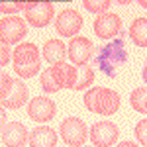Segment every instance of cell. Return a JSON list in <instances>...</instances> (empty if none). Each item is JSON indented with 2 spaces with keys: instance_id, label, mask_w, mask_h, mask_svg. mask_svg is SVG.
<instances>
[{
  "instance_id": "6da1fadb",
  "label": "cell",
  "mask_w": 147,
  "mask_h": 147,
  "mask_svg": "<svg viewBox=\"0 0 147 147\" xmlns=\"http://www.w3.org/2000/svg\"><path fill=\"white\" fill-rule=\"evenodd\" d=\"M127 61V51H125V41L124 37H116L110 43L102 45L96 49L94 55V65L100 69L104 75L108 77H116L118 69Z\"/></svg>"
},
{
  "instance_id": "7a4b0ae2",
  "label": "cell",
  "mask_w": 147,
  "mask_h": 147,
  "mask_svg": "<svg viewBox=\"0 0 147 147\" xmlns=\"http://www.w3.org/2000/svg\"><path fill=\"white\" fill-rule=\"evenodd\" d=\"M84 106L94 114L112 116L120 108V94L104 86H94L84 94Z\"/></svg>"
},
{
  "instance_id": "3957f363",
  "label": "cell",
  "mask_w": 147,
  "mask_h": 147,
  "mask_svg": "<svg viewBox=\"0 0 147 147\" xmlns=\"http://www.w3.org/2000/svg\"><path fill=\"white\" fill-rule=\"evenodd\" d=\"M12 55H14V69L22 79H32L41 69L39 51H37L35 43H20Z\"/></svg>"
},
{
  "instance_id": "277c9868",
  "label": "cell",
  "mask_w": 147,
  "mask_h": 147,
  "mask_svg": "<svg viewBox=\"0 0 147 147\" xmlns=\"http://www.w3.org/2000/svg\"><path fill=\"white\" fill-rule=\"evenodd\" d=\"M59 134H61L63 141H65L69 147H80L86 141L88 129H86V124H84L80 118L71 116V118H65V120L61 122Z\"/></svg>"
},
{
  "instance_id": "5b68a950",
  "label": "cell",
  "mask_w": 147,
  "mask_h": 147,
  "mask_svg": "<svg viewBox=\"0 0 147 147\" xmlns=\"http://www.w3.org/2000/svg\"><path fill=\"white\" fill-rule=\"evenodd\" d=\"M26 22H30L34 28H45L47 24L53 20V4L47 0H34V2H26Z\"/></svg>"
},
{
  "instance_id": "8992f818",
  "label": "cell",
  "mask_w": 147,
  "mask_h": 147,
  "mask_svg": "<svg viewBox=\"0 0 147 147\" xmlns=\"http://www.w3.org/2000/svg\"><path fill=\"white\" fill-rule=\"evenodd\" d=\"M26 34H28V26L22 18L8 16L0 20V41H4L6 45H16L18 41H22V37H26Z\"/></svg>"
},
{
  "instance_id": "52a82bcc",
  "label": "cell",
  "mask_w": 147,
  "mask_h": 147,
  "mask_svg": "<svg viewBox=\"0 0 147 147\" xmlns=\"http://www.w3.org/2000/svg\"><path fill=\"white\" fill-rule=\"evenodd\" d=\"M88 136H90V141L94 147H110L116 143L120 131H118L116 124H112V122H96L90 127Z\"/></svg>"
},
{
  "instance_id": "ba28073f",
  "label": "cell",
  "mask_w": 147,
  "mask_h": 147,
  "mask_svg": "<svg viewBox=\"0 0 147 147\" xmlns=\"http://www.w3.org/2000/svg\"><path fill=\"white\" fill-rule=\"evenodd\" d=\"M67 55L75 65H88L94 55V45L86 37H73L67 47Z\"/></svg>"
},
{
  "instance_id": "9c48e42d",
  "label": "cell",
  "mask_w": 147,
  "mask_h": 147,
  "mask_svg": "<svg viewBox=\"0 0 147 147\" xmlns=\"http://www.w3.org/2000/svg\"><path fill=\"white\" fill-rule=\"evenodd\" d=\"M55 28L57 32L63 35V37H73V35L79 34V30L82 28V18L77 10H63L55 20Z\"/></svg>"
},
{
  "instance_id": "30bf717a",
  "label": "cell",
  "mask_w": 147,
  "mask_h": 147,
  "mask_svg": "<svg viewBox=\"0 0 147 147\" xmlns=\"http://www.w3.org/2000/svg\"><path fill=\"white\" fill-rule=\"evenodd\" d=\"M120 32H122V20H120V16H116L112 12L100 14L94 22V34L102 39H110Z\"/></svg>"
},
{
  "instance_id": "8fae6325",
  "label": "cell",
  "mask_w": 147,
  "mask_h": 147,
  "mask_svg": "<svg viewBox=\"0 0 147 147\" xmlns=\"http://www.w3.org/2000/svg\"><path fill=\"white\" fill-rule=\"evenodd\" d=\"M28 116L35 122H49L55 118V102L47 96H35L28 104Z\"/></svg>"
},
{
  "instance_id": "7c38bea8",
  "label": "cell",
  "mask_w": 147,
  "mask_h": 147,
  "mask_svg": "<svg viewBox=\"0 0 147 147\" xmlns=\"http://www.w3.org/2000/svg\"><path fill=\"white\" fill-rule=\"evenodd\" d=\"M28 129L22 122H10L2 129V141L6 147H24L28 143Z\"/></svg>"
},
{
  "instance_id": "4fadbf2b",
  "label": "cell",
  "mask_w": 147,
  "mask_h": 147,
  "mask_svg": "<svg viewBox=\"0 0 147 147\" xmlns=\"http://www.w3.org/2000/svg\"><path fill=\"white\" fill-rule=\"evenodd\" d=\"M51 79L61 88H73L75 86V79H77V69L69 63H55L53 67L49 69Z\"/></svg>"
},
{
  "instance_id": "5bb4252c",
  "label": "cell",
  "mask_w": 147,
  "mask_h": 147,
  "mask_svg": "<svg viewBox=\"0 0 147 147\" xmlns=\"http://www.w3.org/2000/svg\"><path fill=\"white\" fill-rule=\"evenodd\" d=\"M26 100H28V86L24 84L22 80H14L10 94H8L4 100H0V104H2L4 108L18 110V108H22L24 104H26Z\"/></svg>"
},
{
  "instance_id": "9a60e30c",
  "label": "cell",
  "mask_w": 147,
  "mask_h": 147,
  "mask_svg": "<svg viewBox=\"0 0 147 147\" xmlns=\"http://www.w3.org/2000/svg\"><path fill=\"white\" fill-rule=\"evenodd\" d=\"M28 141H30L32 147H55L57 134L47 125H39V127L32 129V136H30Z\"/></svg>"
},
{
  "instance_id": "2e32d148",
  "label": "cell",
  "mask_w": 147,
  "mask_h": 147,
  "mask_svg": "<svg viewBox=\"0 0 147 147\" xmlns=\"http://www.w3.org/2000/svg\"><path fill=\"white\" fill-rule=\"evenodd\" d=\"M43 57H45L47 63L55 65V63H65V57H67V47L61 39H49L43 45Z\"/></svg>"
},
{
  "instance_id": "e0dca14e",
  "label": "cell",
  "mask_w": 147,
  "mask_h": 147,
  "mask_svg": "<svg viewBox=\"0 0 147 147\" xmlns=\"http://www.w3.org/2000/svg\"><path fill=\"white\" fill-rule=\"evenodd\" d=\"M129 37L134 39V43L139 47L147 45V20L145 18H137L129 28Z\"/></svg>"
},
{
  "instance_id": "ac0fdd59",
  "label": "cell",
  "mask_w": 147,
  "mask_h": 147,
  "mask_svg": "<svg viewBox=\"0 0 147 147\" xmlns=\"http://www.w3.org/2000/svg\"><path fill=\"white\" fill-rule=\"evenodd\" d=\"M92 80H94V71H92L90 65H79L73 90H84V88H88L92 84Z\"/></svg>"
},
{
  "instance_id": "d6986e66",
  "label": "cell",
  "mask_w": 147,
  "mask_h": 147,
  "mask_svg": "<svg viewBox=\"0 0 147 147\" xmlns=\"http://www.w3.org/2000/svg\"><path fill=\"white\" fill-rule=\"evenodd\" d=\"M129 100H131V106H134L139 114H145L147 112V90H145V86L136 88V90L131 92Z\"/></svg>"
},
{
  "instance_id": "ffe728a7",
  "label": "cell",
  "mask_w": 147,
  "mask_h": 147,
  "mask_svg": "<svg viewBox=\"0 0 147 147\" xmlns=\"http://www.w3.org/2000/svg\"><path fill=\"white\" fill-rule=\"evenodd\" d=\"M26 8V2L22 0H0V12H4V14H18L20 10Z\"/></svg>"
},
{
  "instance_id": "44dd1931",
  "label": "cell",
  "mask_w": 147,
  "mask_h": 147,
  "mask_svg": "<svg viewBox=\"0 0 147 147\" xmlns=\"http://www.w3.org/2000/svg\"><path fill=\"white\" fill-rule=\"evenodd\" d=\"M12 84H14V79H12L8 73L0 71V100H4L12 90Z\"/></svg>"
},
{
  "instance_id": "7402d4cb",
  "label": "cell",
  "mask_w": 147,
  "mask_h": 147,
  "mask_svg": "<svg viewBox=\"0 0 147 147\" xmlns=\"http://www.w3.org/2000/svg\"><path fill=\"white\" fill-rule=\"evenodd\" d=\"M82 6L88 12H94V14H104V12L110 8V2L108 0H102V2H92V0H84Z\"/></svg>"
},
{
  "instance_id": "603a6c76",
  "label": "cell",
  "mask_w": 147,
  "mask_h": 147,
  "mask_svg": "<svg viewBox=\"0 0 147 147\" xmlns=\"http://www.w3.org/2000/svg\"><path fill=\"white\" fill-rule=\"evenodd\" d=\"M41 88L45 92H59V86L53 82L51 75H49V69H45V71L41 73Z\"/></svg>"
},
{
  "instance_id": "cb8c5ba5",
  "label": "cell",
  "mask_w": 147,
  "mask_h": 147,
  "mask_svg": "<svg viewBox=\"0 0 147 147\" xmlns=\"http://www.w3.org/2000/svg\"><path fill=\"white\" fill-rule=\"evenodd\" d=\"M145 129H147V120H141L136 125V137L141 141V145H147V137H145Z\"/></svg>"
},
{
  "instance_id": "d4e9b609",
  "label": "cell",
  "mask_w": 147,
  "mask_h": 147,
  "mask_svg": "<svg viewBox=\"0 0 147 147\" xmlns=\"http://www.w3.org/2000/svg\"><path fill=\"white\" fill-rule=\"evenodd\" d=\"M10 57H12V51H10V47L6 45L4 41H0V67H4L8 61H10Z\"/></svg>"
},
{
  "instance_id": "484cf974",
  "label": "cell",
  "mask_w": 147,
  "mask_h": 147,
  "mask_svg": "<svg viewBox=\"0 0 147 147\" xmlns=\"http://www.w3.org/2000/svg\"><path fill=\"white\" fill-rule=\"evenodd\" d=\"M4 125H6V112L4 108H0V131L4 129Z\"/></svg>"
},
{
  "instance_id": "4316f807",
  "label": "cell",
  "mask_w": 147,
  "mask_h": 147,
  "mask_svg": "<svg viewBox=\"0 0 147 147\" xmlns=\"http://www.w3.org/2000/svg\"><path fill=\"white\" fill-rule=\"evenodd\" d=\"M118 147H139L137 143H134V141H124V143H120Z\"/></svg>"
},
{
  "instance_id": "83f0119b",
  "label": "cell",
  "mask_w": 147,
  "mask_h": 147,
  "mask_svg": "<svg viewBox=\"0 0 147 147\" xmlns=\"http://www.w3.org/2000/svg\"><path fill=\"white\" fill-rule=\"evenodd\" d=\"M92 147H94V145H92Z\"/></svg>"
}]
</instances>
